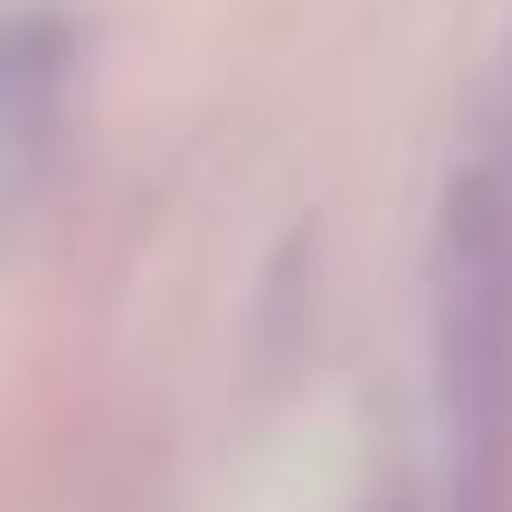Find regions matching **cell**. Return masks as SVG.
Instances as JSON below:
<instances>
[{"instance_id":"cell-1","label":"cell","mask_w":512,"mask_h":512,"mask_svg":"<svg viewBox=\"0 0 512 512\" xmlns=\"http://www.w3.org/2000/svg\"><path fill=\"white\" fill-rule=\"evenodd\" d=\"M67 67H76V38L48 10H0V219L38 190V171L57 152Z\"/></svg>"}]
</instances>
